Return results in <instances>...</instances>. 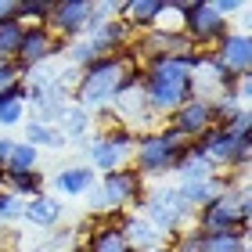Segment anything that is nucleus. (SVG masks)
Wrapping results in <instances>:
<instances>
[{"label": "nucleus", "mask_w": 252, "mask_h": 252, "mask_svg": "<svg viewBox=\"0 0 252 252\" xmlns=\"http://www.w3.org/2000/svg\"><path fill=\"white\" fill-rule=\"evenodd\" d=\"M169 130H177L180 137H188V141H198V137L213 126V105H209V97H191L184 101L173 116H169Z\"/></svg>", "instance_id": "1a4fd4ad"}, {"label": "nucleus", "mask_w": 252, "mask_h": 252, "mask_svg": "<svg viewBox=\"0 0 252 252\" xmlns=\"http://www.w3.org/2000/svg\"><path fill=\"white\" fill-rule=\"evenodd\" d=\"M83 252H130V245H126L119 223H101L97 231L87 238V249Z\"/></svg>", "instance_id": "dca6fc26"}, {"label": "nucleus", "mask_w": 252, "mask_h": 252, "mask_svg": "<svg viewBox=\"0 0 252 252\" xmlns=\"http://www.w3.org/2000/svg\"><path fill=\"white\" fill-rule=\"evenodd\" d=\"M209 54L234 76H249V68H252V40H249L245 29H231Z\"/></svg>", "instance_id": "9d476101"}, {"label": "nucleus", "mask_w": 252, "mask_h": 252, "mask_svg": "<svg viewBox=\"0 0 252 252\" xmlns=\"http://www.w3.org/2000/svg\"><path fill=\"white\" fill-rule=\"evenodd\" d=\"M97 184V173L90 166H65L58 177H54V191L68 194V198H83V194Z\"/></svg>", "instance_id": "4468645a"}, {"label": "nucleus", "mask_w": 252, "mask_h": 252, "mask_svg": "<svg viewBox=\"0 0 252 252\" xmlns=\"http://www.w3.org/2000/svg\"><path fill=\"white\" fill-rule=\"evenodd\" d=\"M188 148L191 141L188 137H180L177 130H169V126H162V130H144L137 133L133 141V173L144 177H166V173H177L180 162L188 158Z\"/></svg>", "instance_id": "f03ea898"}, {"label": "nucleus", "mask_w": 252, "mask_h": 252, "mask_svg": "<svg viewBox=\"0 0 252 252\" xmlns=\"http://www.w3.org/2000/svg\"><path fill=\"white\" fill-rule=\"evenodd\" d=\"M213 11H216L220 18H231V15H245L249 7H245V4H238V0H216Z\"/></svg>", "instance_id": "c756f323"}, {"label": "nucleus", "mask_w": 252, "mask_h": 252, "mask_svg": "<svg viewBox=\"0 0 252 252\" xmlns=\"http://www.w3.org/2000/svg\"><path fill=\"white\" fill-rule=\"evenodd\" d=\"M87 194H90V213L119 216L126 205H141L144 180H141V173H133V169H116V173H101V184H94Z\"/></svg>", "instance_id": "7ed1b4c3"}, {"label": "nucleus", "mask_w": 252, "mask_h": 252, "mask_svg": "<svg viewBox=\"0 0 252 252\" xmlns=\"http://www.w3.org/2000/svg\"><path fill=\"white\" fill-rule=\"evenodd\" d=\"M11 148H15V137L0 133V169H4V162H7V155H11Z\"/></svg>", "instance_id": "7c9ffc66"}, {"label": "nucleus", "mask_w": 252, "mask_h": 252, "mask_svg": "<svg viewBox=\"0 0 252 252\" xmlns=\"http://www.w3.org/2000/svg\"><path fill=\"white\" fill-rule=\"evenodd\" d=\"M87 40H90V47H94L97 58H105V54H119V51L130 47L133 32L126 29L123 18H112V22H101V26H94V29L87 32Z\"/></svg>", "instance_id": "9b49d317"}, {"label": "nucleus", "mask_w": 252, "mask_h": 252, "mask_svg": "<svg viewBox=\"0 0 252 252\" xmlns=\"http://www.w3.org/2000/svg\"><path fill=\"white\" fill-rule=\"evenodd\" d=\"M166 249L169 252H202V234L194 231V227H191V231H177L173 242H169Z\"/></svg>", "instance_id": "393cba45"}, {"label": "nucleus", "mask_w": 252, "mask_h": 252, "mask_svg": "<svg viewBox=\"0 0 252 252\" xmlns=\"http://www.w3.org/2000/svg\"><path fill=\"white\" fill-rule=\"evenodd\" d=\"M133 141L137 133H130L126 126H108V130H101L94 137V144H90V162H94V173H116V169H126L133 155Z\"/></svg>", "instance_id": "39448f33"}, {"label": "nucleus", "mask_w": 252, "mask_h": 252, "mask_svg": "<svg viewBox=\"0 0 252 252\" xmlns=\"http://www.w3.org/2000/svg\"><path fill=\"white\" fill-rule=\"evenodd\" d=\"M62 47H65V43L54 36L47 26H26V29H22V43H18L15 62L29 72V68H36V65H47Z\"/></svg>", "instance_id": "6e6552de"}, {"label": "nucleus", "mask_w": 252, "mask_h": 252, "mask_svg": "<svg viewBox=\"0 0 252 252\" xmlns=\"http://www.w3.org/2000/svg\"><path fill=\"white\" fill-rule=\"evenodd\" d=\"M43 188H47V177H43L40 169H29V173H15V177H7V173H4V191L18 194L22 202H26V198H36V194H43Z\"/></svg>", "instance_id": "f3484780"}, {"label": "nucleus", "mask_w": 252, "mask_h": 252, "mask_svg": "<svg viewBox=\"0 0 252 252\" xmlns=\"http://www.w3.org/2000/svg\"><path fill=\"white\" fill-rule=\"evenodd\" d=\"M148 252H169V249H166V245H162V249H148Z\"/></svg>", "instance_id": "473e14b6"}, {"label": "nucleus", "mask_w": 252, "mask_h": 252, "mask_svg": "<svg viewBox=\"0 0 252 252\" xmlns=\"http://www.w3.org/2000/svg\"><path fill=\"white\" fill-rule=\"evenodd\" d=\"M62 123L65 126H58V130L65 133V141H68V137H83L90 130V112H83L79 105H68L65 116H62Z\"/></svg>", "instance_id": "5701e85b"}, {"label": "nucleus", "mask_w": 252, "mask_h": 252, "mask_svg": "<svg viewBox=\"0 0 252 252\" xmlns=\"http://www.w3.org/2000/svg\"><path fill=\"white\" fill-rule=\"evenodd\" d=\"M141 83V68H137L126 51L119 54H105L94 58L87 68H79V87H76V101L79 105H112L123 90H130Z\"/></svg>", "instance_id": "f257e3e1"}, {"label": "nucleus", "mask_w": 252, "mask_h": 252, "mask_svg": "<svg viewBox=\"0 0 252 252\" xmlns=\"http://www.w3.org/2000/svg\"><path fill=\"white\" fill-rule=\"evenodd\" d=\"M22 202L18 194H11V191H0V220L11 223V220H22Z\"/></svg>", "instance_id": "a878e982"}, {"label": "nucleus", "mask_w": 252, "mask_h": 252, "mask_svg": "<svg viewBox=\"0 0 252 252\" xmlns=\"http://www.w3.org/2000/svg\"><path fill=\"white\" fill-rule=\"evenodd\" d=\"M15 11H18V4H15V0H0V22L15 18Z\"/></svg>", "instance_id": "2f4dec72"}, {"label": "nucleus", "mask_w": 252, "mask_h": 252, "mask_svg": "<svg viewBox=\"0 0 252 252\" xmlns=\"http://www.w3.org/2000/svg\"><path fill=\"white\" fill-rule=\"evenodd\" d=\"M141 209H144V220L152 223L162 238L177 234V227L191 216L188 202L180 198L177 188H162V191H155V194H144V198H141Z\"/></svg>", "instance_id": "423d86ee"}, {"label": "nucleus", "mask_w": 252, "mask_h": 252, "mask_svg": "<svg viewBox=\"0 0 252 252\" xmlns=\"http://www.w3.org/2000/svg\"><path fill=\"white\" fill-rule=\"evenodd\" d=\"M162 11H166V0H126L119 18L126 22L130 32H148V29H158Z\"/></svg>", "instance_id": "f8f14e48"}, {"label": "nucleus", "mask_w": 252, "mask_h": 252, "mask_svg": "<svg viewBox=\"0 0 252 252\" xmlns=\"http://www.w3.org/2000/svg\"><path fill=\"white\" fill-rule=\"evenodd\" d=\"M90 18H94V4L90 0H62V4L51 7V18H47V29L65 40H79L90 32Z\"/></svg>", "instance_id": "0eeeda50"}, {"label": "nucleus", "mask_w": 252, "mask_h": 252, "mask_svg": "<svg viewBox=\"0 0 252 252\" xmlns=\"http://www.w3.org/2000/svg\"><path fill=\"white\" fill-rule=\"evenodd\" d=\"M22 22L18 18H7V22H0V62H7V58H15L18 54V43H22Z\"/></svg>", "instance_id": "4be33fe9"}, {"label": "nucleus", "mask_w": 252, "mask_h": 252, "mask_svg": "<svg viewBox=\"0 0 252 252\" xmlns=\"http://www.w3.org/2000/svg\"><path fill=\"white\" fill-rule=\"evenodd\" d=\"M119 227H123V238H126V245H130V252H148V249L166 245V238L158 234L144 216H130V220H123Z\"/></svg>", "instance_id": "ddd939ff"}, {"label": "nucleus", "mask_w": 252, "mask_h": 252, "mask_svg": "<svg viewBox=\"0 0 252 252\" xmlns=\"http://www.w3.org/2000/svg\"><path fill=\"white\" fill-rule=\"evenodd\" d=\"M22 220H29L32 227H58L62 220V202L51 194H36L22 205Z\"/></svg>", "instance_id": "2eb2a0df"}, {"label": "nucleus", "mask_w": 252, "mask_h": 252, "mask_svg": "<svg viewBox=\"0 0 252 252\" xmlns=\"http://www.w3.org/2000/svg\"><path fill=\"white\" fill-rule=\"evenodd\" d=\"M22 119H26V105L22 101H0V126H18Z\"/></svg>", "instance_id": "bb28decb"}, {"label": "nucleus", "mask_w": 252, "mask_h": 252, "mask_svg": "<svg viewBox=\"0 0 252 252\" xmlns=\"http://www.w3.org/2000/svg\"><path fill=\"white\" fill-rule=\"evenodd\" d=\"M51 7H54V0H22L15 18L22 22V26H47Z\"/></svg>", "instance_id": "412c9836"}, {"label": "nucleus", "mask_w": 252, "mask_h": 252, "mask_svg": "<svg viewBox=\"0 0 252 252\" xmlns=\"http://www.w3.org/2000/svg\"><path fill=\"white\" fill-rule=\"evenodd\" d=\"M180 32L191 40L194 51H205L209 54L216 43H220L227 32H231V22L220 18L213 11V4H202V0H188L184 7V18H180Z\"/></svg>", "instance_id": "20e7f679"}, {"label": "nucleus", "mask_w": 252, "mask_h": 252, "mask_svg": "<svg viewBox=\"0 0 252 252\" xmlns=\"http://www.w3.org/2000/svg\"><path fill=\"white\" fill-rule=\"evenodd\" d=\"M202 252H249V238H242L238 231L202 234Z\"/></svg>", "instance_id": "aec40b11"}, {"label": "nucleus", "mask_w": 252, "mask_h": 252, "mask_svg": "<svg viewBox=\"0 0 252 252\" xmlns=\"http://www.w3.org/2000/svg\"><path fill=\"white\" fill-rule=\"evenodd\" d=\"M29 169H40V152L26 141H15V148H11V155L4 162V173L15 177V173H29Z\"/></svg>", "instance_id": "a211bd4d"}, {"label": "nucleus", "mask_w": 252, "mask_h": 252, "mask_svg": "<svg viewBox=\"0 0 252 252\" xmlns=\"http://www.w3.org/2000/svg\"><path fill=\"white\" fill-rule=\"evenodd\" d=\"M62 51L68 54V62H72V68H87L90 62L97 58V54H94V47H90V40H87V36H79V40H72V43H68V47H62Z\"/></svg>", "instance_id": "b1692460"}, {"label": "nucleus", "mask_w": 252, "mask_h": 252, "mask_svg": "<svg viewBox=\"0 0 252 252\" xmlns=\"http://www.w3.org/2000/svg\"><path fill=\"white\" fill-rule=\"evenodd\" d=\"M227 130L231 133H252V108L245 105V108H238L234 112V119L227 123Z\"/></svg>", "instance_id": "c85d7f7f"}, {"label": "nucleus", "mask_w": 252, "mask_h": 252, "mask_svg": "<svg viewBox=\"0 0 252 252\" xmlns=\"http://www.w3.org/2000/svg\"><path fill=\"white\" fill-rule=\"evenodd\" d=\"M18 79H26V68H22L15 58L0 62V90H7L11 83H18Z\"/></svg>", "instance_id": "cd10ccee"}, {"label": "nucleus", "mask_w": 252, "mask_h": 252, "mask_svg": "<svg viewBox=\"0 0 252 252\" xmlns=\"http://www.w3.org/2000/svg\"><path fill=\"white\" fill-rule=\"evenodd\" d=\"M26 144H32L40 152V148H65L68 141H65V133L58 130V126H43V123H26V137H22Z\"/></svg>", "instance_id": "6ab92c4d"}, {"label": "nucleus", "mask_w": 252, "mask_h": 252, "mask_svg": "<svg viewBox=\"0 0 252 252\" xmlns=\"http://www.w3.org/2000/svg\"><path fill=\"white\" fill-rule=\"evenodd\" d=\"M0 191H4V169H0Z\"/></svg>", "instance_id": "72a5a7b5"}]
</instances>
